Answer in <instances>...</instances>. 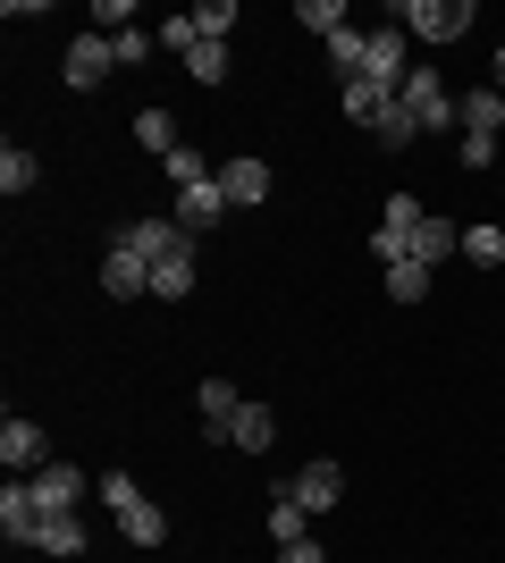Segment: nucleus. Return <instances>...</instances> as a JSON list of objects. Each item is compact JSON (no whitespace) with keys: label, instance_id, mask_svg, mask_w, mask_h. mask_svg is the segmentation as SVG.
<instances>
[{"label":"nucleus","instance_id":"1","mask_svg":"<svg viewBox=\"0 0 505 563\" xmlns=\"http://www.w3.org/2000/svg\"><path fill=\"white\" fill-rule=\"evenodd\" d=\"M396 101L413 110L421 135H447V126H455V93H447V76H438V68H413L405 85H396Z\"/></svg>","mask_w":505,"mask_h":563},{"label":"nucleus","instance_id":"2","mask_svg":"<svg viewBox=\"0 0 505 563\" xmlns=\"http://www.w3.org/2000/svg\"><path fill=\"white\" fill-rule=\"evenodd\" d=\"M396 25L421 34V43H463V34H472V0H405Z\"/></svg>","mask_w":505,"mask_h":563},{"label":"nucleus","instance_id":"3","mask_svg":"<svg viewBox=\"0 0 505 563\" xmlns=\"http://www.w3.org/2000/svg\"><path fill=\"white\" fill-rule=\"evenodd\" d=\"M362 76H371V85H405L413 76V34L405 25H362Z\"/></svg>","mask_w":505,"mask_h":563},{"label":"nucleus","instance_id":"4","mask_svg":"<svg viewBox=\"0 0 505 563\" xmlns=\"http://www.w3.org/2000/svg\"><path fill=\"white\" fill-rule=\"evenodd\" d=\"M110 244H127V253L152 269V261H168L177 244H194V235L177 228V219H127V228H110Z\"/></svg>","mask_w":505,"mask_h":563},{"label":"nucleus","instance_id":"5","mask_svg":"<svg viewBox=\"0 0 505 563\" xmlns=\"http://www.w3.org/2000/svg\"><path fill=\"white\" fill-rule=\"evenodd\" d=\"M43 496H34V479H9V488H0V530H9V547H34L43 539Z\"/></svg>","mask_w":505,"mask_h":563},{"label":"nucleus","instance_id":"6","mask_svg":"<svg viewBox=\"0 0 505 563\" xmlns=\"http://www.w3.org/2000/svg\"><path fill=\"white\" fill-rule=\"evenodd\" d=\"M455 135H463V143H497V135H505V93H497V85L455 93Z\"/></svg>","mask_w":505,"mask_h":563},{"label":"nucleus","instance_id":"7","mask_svg":"<svg viewBox=\"0 0 505 563\" xmlns=\"http://www.w3.org/2000/svg\"><path fill=\"white\" fill-rule=\"evenodd\" d=\"M110 68H119V51H110V34H94V25H85V34L68 43V85H76V93H94V85H101Z\"/></svg>","mask_w":505,"mask_h":563},{"label":"nucleus","instance_id":"8","mask_svg":"<svg viewBox=\"0 0 505 563\" xmlns=\"http://www.w3.org/2000/svg\"><path fill=\"white\" fill-rule=\"evenodd\" d=\"M0 463H9V479H18V471H43L51 463V438L34 421H18V412H9V421H0Z\"/></svg>","mask_w":505,"mask_h":563},{"label":"nucleus","instance_id":"9","mask_svg":"<svg viewBox=\"0 0 505 563\" xmlns=\"http://www.w3.org/2000/svg\"><path fill=\"white\" fill-rule=\"evenodd\" d=\"M219 194H228V211L270 202V161H219Z\"/></svg>","mask_w":505,"mask_h":563},{"label":"nucleus","instance_id":"10","mask_svg":"<svg viewBox=\"0 0 505 563\" xmlns=\"http://www.w3.org/2000/svg\"><path fill=\"white\" fill-rule=\"evenodd\" d=\"M34 496H43V514H76V505H85V471L76 463H43L34 471Z\"/></svg>","mask_w":505,"mask_h":563},{"label":"nucleus","instance_id":"11","mask_svg":"<svg viewBox=\"0 0 505 563\" xmlns=\"http://www.w3.org/2000/svg\"><path fill=\"white\" fill-rule=\"evenodd\" d=\"M295 505H304V514H329V505H337V496H345V471H337V463H304V471H295Z\"/></svg>","mask_w":505,"mask_h":563},{"label":"nucleus","instance_id":"12","mask_svg":"<svg viewBox=\"0 0 505 563\" xmlns=\"http://www.w3.org/2000/svg\"><path fill=\"white\" fill-rule=\"evenodd\" d=\"M219 211H228V194H219V177H202V186L177 194V211H168V219H177L186 235H202V228H219Z\"/></svg>","mask_w":505,"mask_h":563},{"label":"nucleus","instance_id":"13","mask_svg":"<svg viewBox=\"0 0 505 563\" xmlns=\"http://www.w3.org/2000/svg\"><path fill=\"white\" fill-rule=\"evenodd\" d=\"M447 253H463V228H447V219H421V228L405 235V261H421V269H438Z\"/></svg>","mask_w":505,"mask_h":563},{"label":"nucleus","instance_id":"14","mask_svg":"<svg viewBox=\"0 0 505 563\" xmlns=\"http://www.w3.org/2000/svg\"><path fill=\"white\" fill-rule=\"evenodd\" d=\"M101 295H152V269L127 253V244H110V253H101Z\"/></svg>","mask_w":505,"mask_h":563},{"label":"nucleus","instance_id":"15","mask_svg":"<svg viewBox=\"0 0 505 563\" xmlns=\"http://www.w3.org/2000/svg\"><path fill=\"white\" fill-rule=\"evenodd\" d=\"M270 438H278V412H270V404H244L237 421H228V446L237 454H270Z\"/></svg>","mask_w":505,"mask_h":563},{"label":"nucleus","instance_id":"16","mask_svg":"<svg viewBox=\"0 0 505 563\" xmlns=\"http://www.w3.org/2000/svg\"><path fill=\"white\" fill-rule=\"evenodd\" d=\"M337 101H345V118H354V126H380V118L396 110V85H371V76H354Z\"/></svg>","mask_w":505,"mask_h":563},{"label":"nucleus","instance_id":"17","mask_svg":"<svg viewBox=\"0 0 505 563\" xmlns=\"http://www.w3.org/2000/svg\"><path fill=\"white\" fill-rule=\"evenodd\" d=\"M152 295L161 303H177V295H194V244H177L168 261H152Z\"/></svg>","mask_w":505,"mask_h":563},{"label":"nucleus","instance_id":"18","mask_svg":"<svg viewBox=\"0 0 505 563\" xmlns=\"http://www.w3.org/2000/svg\"><path fill=\"white\" fill-rule=\"evenodd\" d=\"M135 143H144L152 161H168V152H177V143H186V135H177V118H168L161 101H152V110H135Z\"/></svg>","mask_w":505,"mask_h":563},{"label":"nucleus","instance_id":"19","mask_svg":"<svg viewBox=\"0 0 505 563\" xmlns=\"http://www.w3.org/2000/svg\"><path fill=\"white\" fill-rule=\"evenodd\" d=\"M34 547H43V555H59V563H68V555H85V547H94V539H85V514H51Z\"/></svg>","mask_w":505,"mask_h":563},{"label":"nucleus","instance_id":"20","mask_svg":"<svg viewBox=\"0 0 505 563\" xmlns=\"http://www.w3.org/2000/svg\"><path fill=\"white\" fill-rule=\"evenodd\" d=\"M119 539L127 547H161L168 539V514H161V505H127V514H119Z\"/></svg>","mask_w":505,"mask_h":563},{"label":"nucleus","instance_id":"21","mask_svg":"<svg viewBox=\"0 0 505 563\" xmlns=\"http://www.w3.org/2000/svg\"><path fill=\"white\" fill-rule=\"evenodd\" d=\"M168 186H177V194H186V186H202V177H219V161H211V152H194V143H177V152H168Z\"/></svg>","mask_w":505,"mask_h":563},{"label":"nucleus","instance_id":"22","mask_svg":"<svg viewBox=\"0 0 505 563\" xmlns=\"http://www.w3.org/2000/svg\"><path fill=\"white\" fill-rule=\"evenodd\" d=\"M34 177H43V161H34V152H18V143H9V152H0V194L18 202V194H34Z\"/></svg>","mask_w":505,"mask_h":563},{"label":"nucleus","instance_id":"23","mask_svg":"<svg viewBox=\"0 0 505 563\" xmlns=\"http://www.w3.org/2000/svg\"><path fill=\"white\" fill-rule=\"evenodd\" d=\"M270 539H278V547H295V539H312V514H304V505H295L287 488H278V505H270Z\"/></svg>","mask_w":505,"mask_h":563},{"label":"nucleus","instance_id":"24","mask_svg":"<svg viewBox=\"0 0 505 563\" xmlns=\"http://www.w3.org/2000/svg\"><path fill=\"white\" fill-rule=\"evenodd\" d=\"M237 412H244L237 387H228V378H202V421H211L219 438H228V421H237Z\"/></svg>","mask_w":505,"mask_h":563},{"label":"nucleus","instance_id":"25","mask_svg":"<svg viewBox=\"0 0 505 563\" xmlns=\"http://www.w3.org/2000/svg\"><path fill=\"white\" fill-rule=\"evenodd\" d=\"M329 68L345 76V85L362 76V25H337V34H329Z\"/></svg>","mask_w":505,"mask_h":563},{"label":"nucleus","instance_id":"26","mask_svg":"<svg viewBox=\"0 0 505 563\" xmlns=\"http://www.w3.org/2000/svg\"><path fill=\"white\" fill-rule=\"evenodd\" d=\"M186 76H194V85H228V43H194L186 51Z\"/></svg>","mask_w":505,"mask_h":563},{"label":"nucleus","instance_id":"27","mask_svg":"<svg viewBox=\"0 0 505 563\" xmlns=\"http://www.w3.org/2000/svg\"><path fill=\"white\" fill-rule=\"evenodd\" d=\"M387 295H396V303H421V295H430V269H421V261H387Z\"/></svg>","mask_w":505,"mask_h":563},{"label":"nucleus","instance_id":"28","mask_svg":"<svg viewBox=\"0 0 505 563\" xmlns=\"http://www.w3.org/2000/svg\"><path fill=\"white\" fill-rule=\"evenodd\" d=\"M463 261H472V269H497L505 261V228H463Z\"/></svg>","mask_w":505,"mask_h":563},{"label":"nucleus","instance_id":"29","mask_svg":"<svg viewBox=\"0 0 505 563\" xmlns=\"http://www.w3.org/2000/svg\"><path fill=\"white\" fill-rule=\"evenodd\" d=\"M152 43H161V51H194V43H202V25H194V9L161 18V25H152Z\"/></svg>","mask_w":505,"mask_h":563},{"label":"nucleus","instance_id":"30","mask_svg":"<svg viewBox=\"0 0 505 563\" xmlns=\"http://www.w3.org/2000/svg\"><path fill=\"white\" fill-rule=\"evenodd\" d=\"M295 25H312L320 43H329L337 25H345V9H337V0H295Z\"/></svg>","mask_w":505,"mask_h":563},{"label":"nucleus","instance_id":"31","mask_svg":"<svg viewBox=\"0 0 505 563\" xmlns=\"http://www.w3.org/2000/svg\"><path fill=\"white\" fill-rule=\"evenodd\" d=\"M194 25H202V43H228V25H237V0H202V9H194Z\"/></svg>","mask_w":505,"mask_h":563},{"label":"nucleus","instance_id":"32","mask_svg":"<svg viewBox=\"0 0 505 563\" xmlns=\"http://www.w3.org/2000/svg\"><path fill=\"white\" fill-rule=\"evenodd\" d=\"M371 135H380V143H387V152H405V143H413V135H421V126H413V110H405V101H396V110H387V118H380V126H371Z\"/></svg>","mask_w":505,"mask_h":563},{"label":"nucleus","instance_id":"33","mask_svg":"<svg viewBox=\"0 0 505 563\" xmlns=\"http://www.w3.org/2000/svg\"><path fill=\"white\" fill-rule=\"evenodd\" d=\"M421 219H430V211H421V202H413V194H387V211H380V228L413 235V228H421Z\"/></svg>","mask_w":505,"mask_h":563},{"label":"nucleus","instance_id":"34","mask_svg":"<svg viewBox=\"0 0 505 563\" xmlns=\"http://www.w3.org/2000/svg\"><path fill=\"white\" fill-rule=\"evenodd\" d=\"M101 505H110V514H127V505H144V488H135L127 471H101Z\"/></svg>","mask_w":505,"mask_h":563},{"label":"nucleus","instance_id":"35","mask_svg":"<svg viewBox=\"0 0 505 563\" xmlns=\"http://www.w3.org/2000/svg\"><path fill=\"white\" fill-rule=\"evenodd\" d=\"M110 51H119V68H144V59H152V34H135V25H127Z\"/></svg>","mask_w":505,"mask_h":563},{"label":"nucleus","instance_id":"36","mask_svg":"<svg viewBox=\"0 0 505 563\" xmlns=\"http://www.w3.org/2000/svg\"><path fill=\"white\" fill-rule=\"evenodd\" d=\"M278 563H329V555H320V539H295V547H278Z\"/></svg>","mask_w":505,"mask_h":563},{"label":"nucleus","instance_id":"37","mask_svg":"<svg viewBox=\"0 0 505 563\" xmlns=\"http://www.w3.org/2000/svg\"><path fill=\"white\" fill-rule=\"evenodd\" d=\"M497 93H505V43H497Z\"/></svg>","mask_w":505,"mask_h":563}]
</instances>
